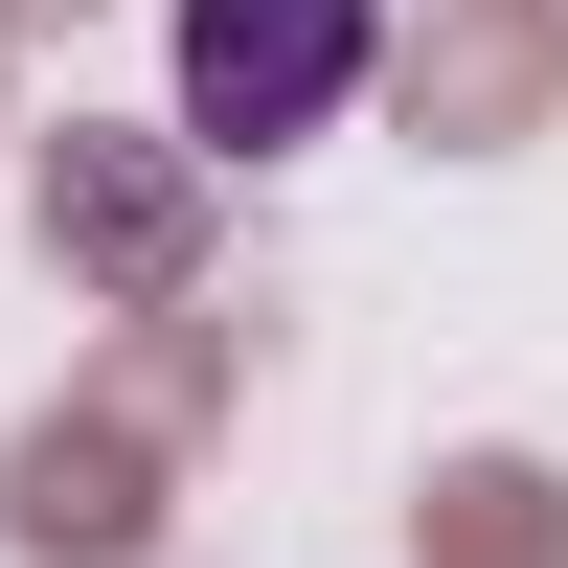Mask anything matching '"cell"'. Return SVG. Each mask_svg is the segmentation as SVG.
<instances>
[{
	"label": "cell",
	"mask_w": 568,
	"mask_h": 568,
	"mask_svg": "<svg viewBox=\"0 0 568 568\" xmlns=\"http://www.w3.org/2000/svg\"><path fill=\"white\" fill-rule=\"evenodd\" d=\"M364 45H387V0H182V136L205 160H296L364 91Z\"/></svg>",
	"instance_id": "obj_1"
}]
</instances>
